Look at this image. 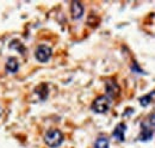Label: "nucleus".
I'll return each instance as SVG.
<instances>
[{"label": "nucleus", "mask_w": 155, "mask_h": 148, "mask_svg": "<svg viewBox=\"0 0 155 148\" xmlns=\"http://www.w3.org/2000/svg\"><path fill=\"white\" fill-rule=\"evenodd\" d=\"M71 13H72V17L73 19H80L84 15V6L80 1H73L72 5H71Z\"/></svg>", "instance_id": "obj_4"}, {"label": "nucleus", "mask_w": 155, "mask_h": 148, "mask_svg": "<svg viewBox=\"0 0 155 148\" xmlns=\"http://www.w3.org/2000/svg\"><path fill=\"white\" fill-rule=\"evenodd\" d=\"M51 54H53L51 48H50V47H48V45L42 44V45H39L38 48L36 49L35 56H36L37 61H39V62H47V61L50 59Z\"/></svg>", "instance_id": "obj_3"}, {"label": "nucleus", "mask_w": 155, "mask_h": 148, "mask_svg": "<svg viewBox=\"0 0 155 148\" xmlns=\"http://www.w3.org/2000/svg\"><path fill=\"white\" fill-rule=\"evenodd\" d=\"M44 142L48 147L58 148L63 142V134L58 129H49L44 135Z\"/></svg>", "instance_id": "obj_1"}, {"label": "nucleus", "mask_w": 155, "mask_h": 148, "mask_svg": "<svg viewBox=\"0 0 155 148\" xmlns=\"http://www.w3.org/2000/svg\"><path fill=\"white\" fill-rule=\"evenodd\" d=\"M94 148H109V139L106 136H99L94 143Z\"/></svg>", "instance_id": "obj_8"}, {"label": "nucleus", "mask_w": 155, "mask_h": 148, "mask_svg": "<svg viewBox=\"0 0 155 148\" xmlns=\"http://www.w3.org/2000/svg\"><path fill=\"white\" fill-rule=\"evenodd\" d=\"M111 100L107 96H99L92 103V110L97 113H104L110 109Z\"/></svg>", "instance_id": "obj_2"}, {"label": "nucleus", "mask_w": 155, "mask_h": 148, "mask_svg": "<svg viewBox=\"0 0 155 148\" xmlns=\"http://www.w3.org/2000/svg\"><path fill=\"white\" fill-rule=\"evenodd\" d=\"M152 137V130L149 129L147 126H142V133H141V136H140V139L142 140V141H146V140H148V139H150Z\"/></svg>", "instance_id": "obj_9"}, {"label": "nucleus", "mask_w": 155, "mask_h": 148, "mask_svg": "<svg viewBox=\"0 0 155 148\" xmlns=\"http://www.w3.org/2000/svg\"><path fill=\"white\" fill-rule=\"evenodd\" d=\"M19 68V63L17 61V59L15 57H8L7 62H6V71L10 73H16Z\"/></svg>", "instance_id": "obj_6"}, {"label": "nucleus", "mask_w": 155, "mask_h": 148, "mask_svg": "<svg viewBox=\"0 0 155 148\" xmlns=\"http://www.w3.org/2000/svg\"><path fill=\"white\" fill-rule=\"evenodd\" d=\"M125 124H123V123H120V124H118L115 130H114V133H112V136L117 139L118 141H123L124 140V133H125Z\"/></svg>", "instance_id": "obj_7"}, {"label": "nucleus", "mask_w": 155, "mask_h": 148, "mask_svg": "<svg viewBox=\"0 0 155 148\" xmlns=\"http://www.w3.org/2000/svg\"><path fill=\"white\" fill-rule=\"evenodd\" d=\"M149 122H150L152 126H154L155 127V112H153V113L150 115V117H149Z\"/></svg>", "instance_id": "obj_11"}, {"label": "nucleus", "mask_w": 155, "mask_h": 148, "mask_svg": "<svg viewBox=\"0 0 155 148\" xmlns=\"http://www.w3.org/2000/svg\"><path fill=\"white\" fill-rule=\"evenodd\" d=\"M150 102H152V94H146V96H143V97L140 98V103H141L142 106L149 105Z\"/></svg>", "instance_id": "obj_10"}, {"label": "nucleus", "mask_w": 155, "mask_h": 148, "mask_svg": "<svg viewBox=\"0 0 155 148\" xmlns=\"http://www.w3.org/2000/svg\"><path fill=\"white\" fill-rule=\"evenodd\" d=\"M106 92L110 97L116 98L119 93V86L117 85V82L115 80H109L106 82Z\"/></svg>", "instance_id": "obj_5"}]
</instances>
